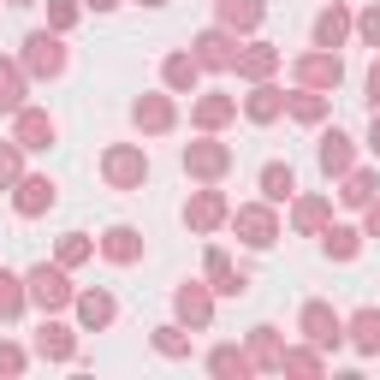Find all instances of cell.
I'll list each match as a JSON object with an SVG mask.
<instances>
[{
	"mask_svg": "<svg viewBox=\"0 0 380 380\" xmlns=\"http://www.w3.org/2000/svg\"><path fill=\"white\" fill-rule=\"evenodd\" d=\"M267 190H274V196H285V190H292V173H279V167H274V173H267Z\"/></svg>",
	"mask_w": 380,
	"mask_h": 380,
	"instance_id": "6da1fadb",
	"label": "cell"
}]
</instances>
